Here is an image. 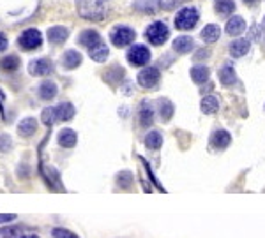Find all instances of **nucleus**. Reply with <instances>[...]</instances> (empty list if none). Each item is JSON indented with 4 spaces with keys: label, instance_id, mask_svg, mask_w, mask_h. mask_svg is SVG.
<instances>
[{
    "label": "nucleus",
    "instance_id": "obj_42",
    "mask_svg": "<svg viewBox=\"0 0 265 238\" xmlns=\"http://www.w3.org/2000/svg\"><path fill=\"white\" fill-rule=\"evenodd\" d=\"M244 2H246V6H255L258 0H244Z\"/></svg>",
    "mask_w": 265,
    "mask_h": 238
},
{
    "label": "nucleus",
    "instance_id": "obj_5",
    "mask_svg": "<svg viewBox=\"0 0 265 238\" xmlns=\"http://www.w3.org/2000/svg\"><path fill=\"white\" fill-rule=\"evenodd\" d=\"M43 45V35L37 29H27L22 35L18 37V46L25 51L37 50Z\"/></svg>",
    "mask_w": 265,
    "mask_h": 238
},
{
    "label": "nucleus",
    "instance_id": "obj_40",
    "mask_svg": "<svg viewBox=\"0 0 265 238\" xmlns=\"http://www.w3.org/2000/svg\"><path fill=\"white\" fill-rule=\"evenodd\" d=\"M7 45H9V42H7V37L2 34V32H0V51H4V50H6Z\"/></svg>",
    "mask_w": 265,
    "mask_h": 238
},
{
    "label": "nucleus",
    "instance_id": "obj_16",
    "mask_svg": "<svg viewBox=\"0 0 265 238\" xmlns=\"http://www.w3.org/2000/svg\"><path fill=\"white\" fill-rule=\"evenodd\" d=\"M138 120H140V125L142 127H150L154 124V110L148 102H142L138 110Z\"/></svg>",
    "mask_w": 265,
    "mask_h": 238
},
{
    "label": "nucleus",
    "instance_id": "obj_37",
    "mask_svg": "<svg viewBox=\"0 0 265 238\" xmlns=\"http://www.w3.org/2000/svg\"><path fill=\"white\" fill-rule=\"evenodd\" d=\"M51 235H53V238H80L78 235H74L73 231H69V229H64V228H55Z\"/></svg>",
    "mask_w": 265,
    "mask_h": 238
},
{
    "label": "nucleus",
    "instance_id": "obj_24",
    "mask_svg": "<svg viewBox=\"0 0 265 238\" xmlns=\"http://www.w3.org/2000/svg\"><path fill=\"white\" fill-rule=\"evenodd\" d=\"M250 51V41L248 39H235L230 45V55L235 58H240Z\"/></svg>",
    "mask_w": 265,
    "mask_h": 238
},
{
    "label": "nucleus",
    "instance_id": "obj_22",
    "mask_svg": "<svg viewBox=\"0 0 265 238\" xmlns=\"http://www.w3.org/2000/svg\"><path fill=\"white\" fill-rule=\"evenodd\" d=\"M202 39H203V42H207V45H212V42H216L219 39V35H221V29L218 25H214V23H209V25L203 27V30H202Z\"/></svg>",
    "mask_w": 265,
    "mask_h": 238
},
{
    "label": "nucleus",
    "instance_id": "obj_14",
    "mask_svg": "<svg viewBox=\"0 0 265 238\" xmlns=\"http://www.w3.org/2000/svg\"><path fill=\"white\" fill-rule=\"evenodd\" d=\"M57 92H59L57 85H55L53 81H50V79L43 81L37 89V95H39V99H43V101H51V99H55Z\"/></svg>",
    "mask_w": 265,
    "mask_h": 238
},
{
    "label": "nucleus",
    "instance_id": "obj_44",
    "mask_svg": "<svg viewBox=\"0 0 265 238\" xmlns=\"http://www.w3.org/2000/svg\"><path fill=\"white\" fill-rule=\"evenodd\" d=\"M263 23H265V19H263Z\"/></svg>",
    "mask_w": 265,
    "mask_h": 238
},
{
    "label": "nucleus",
    "instance_id": "obj_7",
    "mask_svg": "<svg viewBox=\"0 0 265 238\" xmlns=\"http://www.w3.org/2000/svg\"><path fill=\"white\" fill-rule=\"evenodd\" d=\"M138 85L142 89H156L161 79V73H159L158 67H145V69L140 71L138 74Z\"/></svg>",
    "mask_w": 265,
    "mask_h": 238
},
{
    "label": "nucleus",
    "instance_id": "obj_17",
    "mask_svg": "<svg viewBox=\"0 0 265 238\" xmlns=\"http://www.w3.org/2000/svg\"><path fill=\"white\" fill-rule=\"evenodd\" d=\"M57 141L60 146H64V148H73L76 143H78V136H76V133L73 129H62L57 136Z\"/></svg>",
    "mask_w": 265,
    "mask_h": 238
},
{
    "label": "nucleus",
    "instance_id": "obj_39",
    "mask_svg": "<svg viewBox=\"0 0 265 238\" xmlns=\"http://www.w3.org/2000/svg\"><path fill=\"white\" fill-rule=\"evenodd\" d=\"M14 219H16L14 213H0V224H6V222H11Z\"/></svg>",
    "mask_w": 265,
    "mask_h": 238
},
{
    "label": "nucleus",
    "instance_id": "obj_3",
    "mask_svg": "<svg viewBox=\"0 0 265 238\" xmlns=\"http://www.w3.org/2000/svg\"><path fill=\"white\" fill-rule=\"evenodd\" d=\"M198 18L200 14L195 7H184L175 16V27L179 30H191L198 23Z\"/></svg>",
    "mask_w": 265,
    "mask_h": 238
},
{
    "label": "nucleus",
    "instance_id": "obj_36",
    "mask_svg": "<svg viewBox=\"0 0 265 238\" xmlns=\"http://www.w3.org/2000/svg\"><path fill=\"white\" fill-rule=\"evenodd\" d=\"M11 148H13V140H11V136L2 134V136H0V152L6 154V152H9Z\"/></svg>",
    "mask_w": 265,
    "mask_h": 238
},
{
    "label": "nucleus",
    "instance_id": "obj_26",
    "mask_svg": "<svg viewBox=\"0 0 265 238\" xmlns=\"http://www.w3.org/2000/svg\"><path fill=\"white\" fill-rule=\"evenodd\" d=\"M20 58L16 55H6V57L0 58V69L4 73H14V71L20 69Z\"/></svg>",
    "mask_w": 265,
    "mask_h": 238
},
{
    "label": "nucleus",
    "instance_id": "obj_20",
    "mask_svg": "<svg viewBox=\"0 0 265 238\" xmlns=\"http://www.w3.org/2000/svg\"><path fill=\"white\" fill-rule=\"evenodd\" d=\"M55 113H57V120L69 122L71 118L76 115V110L71 102H60L57 108H55Z\"/></svg>",
    "mask_w": 265,
    "mask_h": 238
},
{
    "label": "nucleus",
    "instance_id": "obj_8",
    "mask_svg": "<svg viewBox=\"0 0 265 238\" xmlns=\"http://www.w3.org/2000/svg\"><path fill=\"white\" fill-rule=\"evenodd\" d=\"M53 62L48 58H35L29 63V73L32 76H48L53 73Z\"/></svg>",
    "mask_w": 265,
    "mask_h": 238
},
{
    "label": "nucleus",
    "instance_id": "obj_21",
    "mask_svg": "<svg viewBox=\"0 0 265 238\" xmlns=\"http://www.w3.org/2000/svg\"><path fill=\"white\" fill-rule=\"evenodd\" d=\"M193 48H195V41L190 35H180L174 41V51H177V53H190Z\"/></svg>",
    "mask_w": 265,
    "mask_h": 238
},
{
    "label": "nucleus",
    "instance_id": "obj_29",
    "mask_svg": "<svg viewBox=\"0 0 265 238\" xmlns=\"http://www.w3.org/2000/svg\"><path fill=\"white\" fill-rule=\"evenodd\" d=\"M200 108L205 115H212L216 113V111L219 110V101L218 97H214V95H205V97L202 99V104H200Z\"/></svg>",
    "mask_w": 265,
    "mask_h": 238
},
{
    "label": "nucleus",
    "instance_id": "obj_41",
    "mask_svg": "<svg viewBox=\"0 0 265 238\" xmlns=\"http://www.w3.org/2000/svg\"><path fill=\"white\" fill-rule=\"evenodd\" d=\"M209 55H211V53H209L207 50H202V51H198V55L195 57V60H202L203 57H209Z\"/></svg>",
    "mask_w": 265,
    "mask_h": 238
},
{
    "label": "nucleus",
    "instance_id": "obj_35",
    "mask_svg": "<svg viewBox=\"0 0 265 238\" xmlns=\"http://www.w3.org/2000/svg\"><path fill=\"white\" fill-rule=\"evenodd\" d=\"M22 233V228L18 226H11V228H4L0 229V238H14Z\"/></svg>",
    "mask_w": 265,
    "mask_h": 238
},
{
    "label": "nucleus",
    "instance_id": "obj_31",
    "mask_svg": "<svg viewBox=\"0 0 265 238\" xmlns=\"http://www.w3.org/2000/svg\"><path fill=\"white\" fill-rule=\"evenodd\" d=\"M234 11H235L234 0H218V2H216V13L221 16H230Z\"/></svg>",
    "mask_w": 265,
    "mask_h": 238
},
{
    "label": "nucleus",
    "instance_id": "obj_10",
    "mask_svg": "<svg viewBox=\"0 0 265 238\" xmlns=\"http://www.w3.org/2000/svg\"><path fill=\"white\" fill-rule=\"evenodd\" d=\"M78 42L82 46H85V48H94V46H98L99 42H103L101 41V35H99V32L98 30H92V29H87V30H83L82 34L78 35Z\"/></svg>",
    "mask_w": 265,
    "mask_h": 238
},
{
    "label": "nucleus",
    "instance_id": "obj_28",
    "mask_svg": "<svg viewBox=\"0 0 265 238\" xmlns=\"http://www.w3.org/2000/svg\"><path fill=\"white\" fill-rule=\"evenodd\" d=\"M209 74H211V71H209V67H205V66L191 67V79L196 83V85H202V83H205L207 79H209Z\"/></svg>",
    "mask_w": 265,
    "mask_h": 238
},
{
    "label": "nucleus",
    "instance_id": "obj_4",
    "mask_svg": "<svg viewBox=\"0 0 265 238\" xmlns=\"http://www.w3.org/2000/svg\"><path fill=\"white\" fill-rule=\"evenodd\" d=\"M136 37V32L131 29V27L126 25H119L113 27V30L110 32V41L111 45H115L117 48H124V46H129Z\"/></svg>",
    "mask_w": 265,
    "mask_h": 238
},
{
    "label": "nucleus",
    "instance_id": "obj_11",
    "mask_svg": "<svg viewBox=\"0 0 265 238\" xmlns=\"http://www.w3.org/2000/svg\"><path fill=\"white\" fill-rule=\"evenodd\" d=\"M46 37H48V41H50L51 45H62V42L69 37V29L60 27V25L50 27L48 32H46Z\"/></svg>",
    "mask_w": 265,
    "mask_h": 238
},
{
    "label": "nucleus",
    "instance_id": "obj_2",
    "mask_svg": "<svg viewBox=\"0 0 265 238\" xmlns=\"http://www.w3.org/2000/svg\"><path fill=\"white\" fill-rule=\"evenodd\" d=\"M168 35H170V30H168V27L164 25L163 21L150 23V25L147 27V30H145L147 41L150 42V45H154V46H161L163 42H166Z\"/></svg>",
    "mask_w": 265,
    "mask_h": 238
},
{
    "label": "nucleus",
    "instance_id": "obj_1",
    "mask_svg": "<svg viewBox=\"0 0 265 238\" xmlns=\"http://www.w3.org/2000/svg\"><path fill=\"white\" fill-rule=\"evenodd\" d=\"M76 9H78V14L88 21H103L108 13L104 0H78Z\"/></svg>",
    "mask_w": 265,
    "mask_h": 238
},
{
    "label": "nucleus",
    "instance_id": "obj_9",
    "mask_svg": "<svg viewBox=\"0 0 265 238\" xmlns=\"http://www.w3.org/2000/svg\"><path fill=\"white\" fill-rule=\"evenodd\" d=\"M230 143H232V136H230V133H228V131L218 129V131H214V133H212L211 145L214 146L216 150H224L228 145H230Z\"/></svg>",
    "mask_w": 265,
    "mask_h": 238
},
{
    "label": "nucleus",
    "instance_id": "obj_23",
    "mask_svg": "<svg viewBox=\"0 0 265 238\" xmlns=\"http://www.w3.org/2000/svg\"><path fill=\"white\" fill-rule=\"evenodd\" d=\"M124 74H126V71H124V67L120 66H111L108 71H104V79H106L110 85H119L120 81H122Z\"/></svg>",
    "mask_w": 265,
    "mask_h": 238
},
{
    "label": "nucleus",
    "instance_id": "obj_30",
    "mask_svg": "<svg viewBox=\"0 0 265 238\" xmlns=\"http://www.w3.org/2000/svg\"><path fill=\"white\" fill-rule=\"evenodd\" d=\"M163 145V136L158 131H150L145 136V146L148 150H159Z\"/></svg>",
    "mask_w": 265,
    "mask_h": 238
},
{
    "label": "nucleus",
    "instance_id": "obj_25",
    "mask_svg": "<svg viewBox=\"0 0 265 238\" xmlns=\"http://www.w3.org/2000/svg\"><path fill=\"white\" fill-rule=\"evenodd\" d=\"M158 110H159V117H161L163 122H168L172 117H174V104H172L170 99L163 97L158 101Z\"/></svg>",
    "mask_w": 265,
    "mask_h": 238
},
{
    "label": "nucleus",
    "instance_id": "obj_19",
    "mask_svg": "<svg viewBox=\"0 0 265 238\" xmlns=\"http://www.w3.org/2000/svg\"><path fill=\"white\" fill-rule=\"evenodd\" d=\"M218 76H219V81H221V85H224V86H232L234 83L237 81V74H235V69L232 66H223L219 69V73H218Z\"/></svg>",
    "mask_w": 265,
    "mask_h": 238
},
{
    "label": "nucleus",
    "instance_id": "obj_32",
    "mask_svg": "<svg viewBox=\"0 0 265 238\" xmlns=\"http://www.w3.org/2000/svg\"><path fill=\"white\" fill-rule=\"evenodd\" d=\"M132 184H135V177L131 171H120L117 175V185L120 189H131Z\"/></svg>",
    "mask_w": 265,
    "mask_h": 238
},
{
    "label": "nucleus",
    "instance_id": "obj_15",
    "mask_svg": "<svg viewBox=\"0 0 265 238\" xmlns=\"http://www.w3.org/2000/svg\"><path fill=\"white\" fill-rule=\"evenodd\" d=\"M161 7V0H132V9L140 13H156Z\"/></svg>",
    "mask_w": 265,
    "mask_h": 238
},
{
    "label": "nucleus",
    "instance_id": "obj_13",
    "mask_svg": "<svg viewBox=\"0 0 265 238\" xmlns=\"http://www.w3.org/2000/svg\"><path fill=\"white\" fill-rule=\"evenodd\" d=\"M35 131H37V120L32 117H27L23 118L22 122L18 124V134L22 138H30L35 134Z\"/></svg>",
    "mask_w": 265,
    "mask_h": 238
},
{
    "label": "nucleus",
    "instance_id": "obj_18",
    "mask_svg": "<svg viewBox=\"0 0 265 238\" xmlns=\"http://www.w3.org/2000/svg\"><path fill=\"white\" fill-rule=\"evenodd\" d=\"M246 30V21L240 16H234L226 21V34L228 35H240Z\"/></svg>",
    "mask_w": 265,
    "mask_h": 238
},
{
    "label": "nucleus",
    "instance_id": "obj_38",
    "mask_svg": "<svg viewBox=\"0 0 265 238\" xmlns=\"http://www.w3.org/2000/svg\"><path fill=\"white\" fill-rule=\"evenodd\" d=\"M182 2H186V0H161V6L164 9H174L175 6H179Z\"/></svg>",
    "mask_w": 265,
    "mask_h": 238
},
{
    "label": "nucleus",
    "instance_id": "obj_34",
    "mask_svg": "<svg viewBox=\"0 0 265 238\" xmlns=\"http://www.w3.org/2000/svg\"><path fill=\"white\" fill-rule=\"evenodd\" d=\"M41 120L44 125L51 127L57 122V113H55V108H44L43 113H41Z\"/></svg>",
    "mask_w": 265,
    "mask_h": 238
},
{
    "label": "nucleus",
    "instance_id": "obj_33",
    "mask_svg": "<svg viewBox=\"0 0 265 238\" xmlns=\"http://www.w3.org/2000/svg\"><path fill=\"white\" fill-rule=\"evenodd\" d=\"M43 175L46 177V182L55 189H62L60 187V177L53 168H43Z\"/></svg>",
    "mask_w": 265,
    "mask_h": 238
},
{
    "label": "nucleus",
    "instance_id": "obj_12",
    "mask_svg": "<svg viewBox=\"0 0 265 238\" xmlns=\"http://www.w3.org/2000/svg\"><path fill=\"white\" fill-rule=\"evenodd\" d=\"M82 53H78L76 50H67L66 53L62 55V66H64V69H67V71H73L76 69V67L82 63Z\"/></svg>",
    "mask_w": 265,
    "mask_h": 238
},
{
    "label": "nucleus",
    "instance_id": "obj_6",
    "mask_svg": "<svg viewBox=\"0 0 265 238\" xmlns=\"http://www.w3.org/2000/svg\"><path fill=\"white\" fill-rule=\"evenodd\" d=\"M127 62L135 67H143L147 66L148 60H150V51H148L147 46L143 45H135L127 50V55H126Z\"/></svg>",
    "mask_w": 265,
    "mask_h": 238
},
{
    "label": "nucleus",
    "instance_id": "obj_27",
    "mask_svg": "<svg viewBox=\"0 0 265 238\" xmlns=\"http://www.w3.org/2000/svg\"><path fill=\"white\" fill-rule=\"evenodd\" d=\"M88 55H90V58L94 62H104L108 58V55H110V50H108V46L104 42H99L98 46L88 50Z\"/></svg>",
    "mask_w": 265,
    "mask_h": 238
},
{
    "label": "nucleus",
    "instance_id": "obj_43",
    "mask_svg": "<svg viewBox=\"0 0 265 238\" xmlns=\"http://www.w3.org/2000/svg\"><path fill=\"white\" fill-rule=\"evenodd\" d=\"M20 238H39V236H35V235H27V236H20Z\"/></svg>",
    "mask_w": 265,
    "mask_h": 238
},
{
    "label": "nucleus",
    "instance_id": "obj_45",
    "mask_svg": "<svg viewBox=\"0 0 265 238\" xmlns=\"http://www.w3.org/2000/svg\"><path fill=\"white\" fill-rule=\"evenodd\" d=\"M104 2H106V0H104Z\"/></svg>",
    "mask_w": 265,
    "mask_h": 238
}]
</instances>
